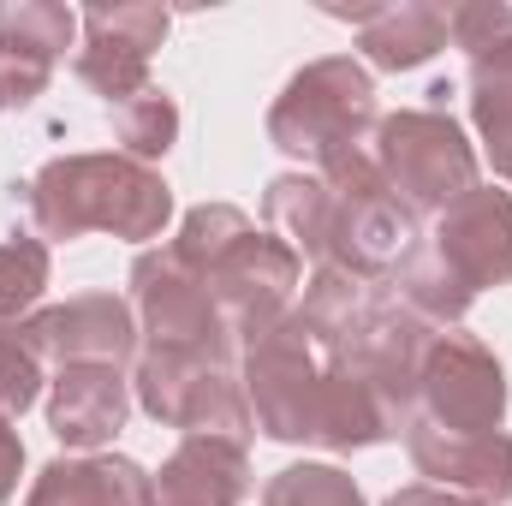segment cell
Returning a JSON list of instances; mask_svg holds the SVG:
<instances>
[{"label":"cell","instance_id":"obj_5","mask_svg":"<svg viewBox=\"0 0 512 506\" xmlns=\"http://www.w3.org/2000/svg\"><path fill=\"white\" fill-rule=\"evenodd\" d=\"M245 399L268 441H316V411H322V381H328V352L304 328L298 310H286L268 334L245 346Z\"/></svg>","mask_w":512,"mask_h":506},{"label":"cell","instance_id":"obj_19","mask_svg":"<svg viewBox=\"0 0 512 506\" xmlns=\"http://www.w3.org/2000/svg\"><path fill=\"white\" fill-rule=\"evenodd\" d=\"M24 506H155V477L126 453H78L42 465Z\"/></svg>","mask_w":512,"mask_h":506},{"label":"cell","instance_id":"obj_28","mask_svg":"<svg viewBox=\"0 0 512 506\" xmlns=\"http://www.w3.org/2000/svg\"><path fill=\"white\" fill-rule=\"evenodd\" d=\"M382 506H483V501H471V495H453V489H435V483H411V489L387 495Z\"/></svg>","mask_w":512,"mask_h":506},{"label":"cell","instance_id":"obj_27","mask_svg":"<svg viewBox=\"0 0 512 506\" xmlns=\"http://www.w3.org/2000/svg\"><path fill=\"white\" fill-rule=\"evenodd\" d=\"M18 471H24V441H18V429L0 417V506L12 501V489H18Z\"/></svg>","mask_w":512,"mask_h":506},{"label":"cell","instance_id":"obj_16","mask_svg":"<svg viewBox=\"0 0 512 506\" xmlns=\"http://www.w3.org/2000/svg\"><path fill=\"white\" fill-rule=\"evenodd\" d=\"M126 411H131L126 370H114V364H66V370H54L48 429H54L60 447H78V453L108 447L126 429Z\"/></svg>","mask_w":512,"mask_h":506},{"label":"cell","instance_id":"obj_10","mask_svg":"<svg viewBox=\"0 0 512 506\" xmlns=\"http://www.w3.org/2000/svg\"><path fill=\"white\" fill-rule=\"evenodd\" d=\"M447 36L471 54V120L489 143L495 179L512 185V6L507 0L447 6Z\"/></svg>","mask_w":512,"mask_h":506},{"label":"cell","instance_id":"obj_22","mask_svg":"<svg viewBox=\"0 0 512 506\" xmlns=\"http://www.w3.org/2000/svg\"><path fill=\"white\" fill-rule=\"evenodd\" d=\"M245 233H251V215H245V209H233V203H197V209L179 221V233L167 239V251L203 280V274L233 251Z\"/></svg>","mask_w":512,"mask_h":506},{"label":"cell","instance_id":"obj_8","mask_svg":"<svg viewBox=\"0 0 512 506\" xmlns=\"http://www.w3.org/2000/svg\"><path fill=\"white\" fill-rule=\"evenodd\" d=\"M507 417V370L501 358L465 334V328H435L423 370H417V417L447 435H489Z\"/></svg>","mask_w":512,"mask_h":506},{"label":"cell","instance_id":"obj_23","mask_svg":"<svg viewBox=\"0 0 512 506\" xmlns=\"http://www.w3.org/2000/svg\"><path fill=\"white\" fill-rule=\"evenodd\" d=\"M114 114V137H120V149H126L131 161H155V155H167L173 149V137H179V108H173V96L167 90H137L131 102L120 108H108Z\"/></svg>","mask_w":512,"mask_h":506},{"label":"cell","instance_id":"obj_15","mask_svg":"<svg viewBox=\"0 0 512 506\" xmlns=\"http://www.w3.org/2000/svg\"><path fill=\"white\" fill-rule=\"evenodd\" d=\"M72 30H78V12H66L54 0H6L0 6V108H30L48 90Z\"/></svg>","mask_w":512,"mask_h":506},{"label":"cell","instance_id":"obj_26","mask_svg":"<svg viewBox=\"0 0 512 506\" xmlns=\"http://www.w3.org/2000/svg\"><path fill=\"white\" fill-rule=\"evenodd\" d=\"M42 370H48V364L30 352V340H24L18 328H6V334H0V417H6V423L36 405Z\"/></svg>","mask_w":512,"mask_h":506},{"label":"cell","instance_id":"obj_3","mask_svg":"<svg viewBox=\"0 0 512 506\" xmlns=\"http://www.w3.org/2000/svg\"><path fill=\"white\" fill-rule=\"evenodd\" d=\"M322 185H328V262L322 268H346L376 286L417 251V215L387 191L370 149L322 167Z\"/></svg>","mask_w":512,"mask_h":506},{"label":"cell","instance_id":"obj_14","mask_svg":"<svg viewBox=\"0 0 512 506\" xmlns=\"http://www.w3.org/2000/svg\"><path fill=\"white\" fill-rule=\"evenodd\" d=\"M405 453L417 465V477H429L435 489L471 495L483 506H507L512 501V435L489 429V435H447L429 423L405 429Z\"/></svg>","mask_w":512,"mask_h":506},{"label":"cell","instance_id":"obj_21","mask_svg":"<svg viewBox=\"0 0 512 506\" xmlns=\"http://www.w3.org/2000/svg\"><path fill=\"white\" fill-rule=\"evenodd\" d=\"M382 286H387V298H393V304H405V310H411V316H423L429 328H459V322H465V310H471V298H477V292H471V286L441 262V256L429 251V245H417V251L387 274Z\"/></svg>","mask_w":512,"mask_h":506},{"label":"cell","instance_id":"obj_9","mask_svg":"<svg viewBox=\"0 0 512 506\" xmlns=\"http://www.w3.org/2000/svg\"><path fill=\"white\" fill-rule=\"evenodd\" d=\"M298 274H304V256L292 251L286 239L256 233V227L203 274V286H209V298H215L233 346H251L256 334H268L286 316Z\"/></svg>","mask_w":512,"mask_h":506},{"label":"cell","instance_id":"obj_20","mask_svg":"<svg viewBox=\"0 0 512 506\" xmlns=\"http://www.w3.org/2000/svg\"><path fill=\"white\" fill-rule=\"evenodd\" d=\"M262 221L274 227V239H286L316 268L328 262V185H322V173H280V179H268Z\"/></svg>","mask_w":512,"mask_h":506},{"label":"cell","instance_id":"obj_12","mask_svg":"<svg viewBox=\"0 0 512 506\" xmlns=\"http://www.w3.org/2000/svg\"><path fill=\"white\" fill-rule=\"evenodd\" d=\"M78 24H84V48H78L72 72L108 108H120L137 90H149V60H155V48L167 36L161 6H90Z\"/></svg>","mask_w":512,"mask_h":506},{"label":"cell","instance_id":"obj_17","mask_svg":"<svg viewBox=\"0 0 512 506\" xmlns=\"http://www.w3.org/2000/svg\"><path fill=\"white\" fill-rule=\"evenodd\" d=\"M256 489L245 441L185 435L173 459L155 471V506H239Z\"/></svg>","mask_w":512,"mask_h":506},{"label":"cell","instance_id":"obj_6","mask_svg":"<svg viewBox=\"0 0 512 506\" xmlns=\"http://www.w3.org/2000/svg\"><path fill=\"white\" fill-rule=\"evenodd\" d=\"M137 405L185 435H221V441H251L256 417L245 399V381L233 376V364H209V358H185V352H137Z\"/></svg>","mask_w":512,"mask_h":506},{"label":"cell","instance_id":"obj_2","mask_svg":"<svg viewBox=\"0 0 512 506\" xmlns=\"http://www.w3.org/2000/svg\"><path fill=\"white\" fill-rule=\"evenodd\" d=\"M382 126L376 114V78L352 60V54H328L310 60L304 72L286 78V90L268 108V143L310 161L316 173L370 149V137Z\"/></svg>","mask_w":512,"mask_h":506},{"label":"cell","instance_id":"obj_24","mask_svg":"<svg viewBox=\"0 0 512 506\" xmlns=\"http://www.w3.org/2000/svg\"><path fill=\"white\" fill-rule=\"evenodd\" d=\"M48 268L54 256L42 239H0V334L36 310V298L48 292Z\"/></svg>","mask_w":512,"mask_h":506},{"label":"cell","instance_id":"obj_25","mask_svg":"<svg viewBox=\"0 0 512 506\" xmlns=\"http://www.w3.org/2000/svg\"><path fill=\"white\" fill-rule=\"evenodd\" d=\"M262 506H364V489L340 465H286L268 477Z\"/></svg>","mask_w":512,"mask_h":506},{"label":"cell","instance_id":"obj_13","mask_svg":"<svg viewBox=\"0 0 512 506\" xmlns=\"http://www.w3.org/2000/svg\"><path fill=\"white\" fill-rule=\"evenodd\" d=\"M429 251L441 256L471 292L507 286L512 280V191L471 185L459 203H447V209L435 215Z\"/></svg>","mask_w":512,"mask_h":506},{"label":"cell","instance_id":"obj_11","mask_svg":"<svg viewBox=\"0 0 512 506\" xmlns=\"http://www.w3.org/2000/svg\"><path fill=\"white\" fill-rule=\"evenodd\" d=\"M18 334L54 370H66V364H114V370H126L131 358L143 352L137 316H131L126 298H114V292H84V298L48 304V310L24 316Z\"/></svg>","mask_w":512,"mask_h":506},{"label":"cell","instance_id":"obj_4","mask_svg":"<svg viewBox=\"0 0 512 506\" xmlns=\"http://www.w3.org/2000/svg\"><path fill=\"white\" fill-rule=\"evenodd\" d=\"M370 161L411 215H441L477 185V149L453 114L399 108L370 137Z\"/></svg>","mask_w":512,"mask_h":506},{"label":"cell","instance_id":"obj_18","mask_svg":"<svg viewBox=\"0 0 512 506\" xmlns=\"http://www.w3.org/2000/svg\"><path fill=\"white\" fill-rule=\"evenodd\" d=\"M328 18H346L358 30V48L370 54V66L382 72H411L423 60H435L453 36H447V6L429 0H387V6H328Z\"/></svg>","mask_w":512,"mask_h":506},{"label":"cell","instance_id":"obj_1","mask_svg":"<svg viewBox=\"0 0 512 506\" xmlns=\"http://www.w3.org/2000/svg\"><path fill=\"white\" fill-rule=\"evenodd\" d=\"M12 191H24V209L42 245L78 239V233H114L131 245H149L173 221L167 179L131 155H54Z\"/></svg>","mask_w":512,"mask_h":506},{"label":"cell","instance_id":"obj_7","mask_svg":"<svg viewBox=\"0 0 512 506\" xmlns=\"http://www.w3.org/2000/svg\"><path fill=\"white\" fill-rule=\"evenodd\" d=\"M131 316H137V334L149 340V352H185V358H209V364H233V352H239L209 286L167 245L131 262Z\"/></svg>","mask_w":512,"mask_h":506}]
</instances>
